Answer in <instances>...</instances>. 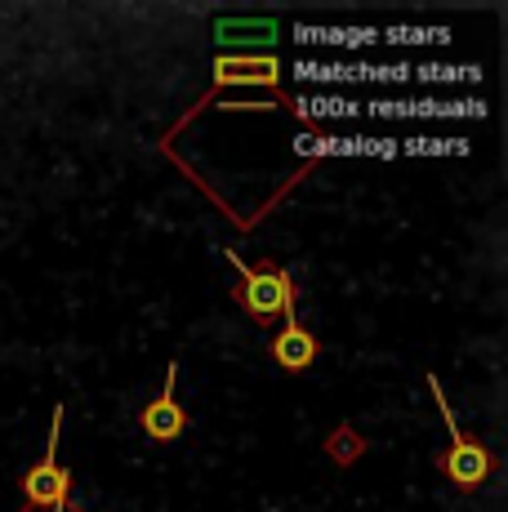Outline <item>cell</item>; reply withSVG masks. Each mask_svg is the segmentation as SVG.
<instances>
[{"label": "cell", "mask_w": 508, "mask_h": 512, "mask_svg": "<svg viewBox=\"0 0 508 512\" xmlns=\"http://www.w3.org/2000/svg\"><path fill=\"white\" fill-rule=\"evenodd\" d=\"M366 112L388 116V121H397V116H406V121H451V116L464 121V116H477L482 121L486 103L482 98H375Z\"/></svg>", "instance_id": "4"}, {"label": "cell", "mask_w": 508, "mask_h": 512, "mask_svg": "<svg viewBox=\"0 0 508 512\" xmlns=\"http://www.w3.org/2000/svg\"><path fill=\"white\" fill-rule=\"evenodd\" d=\"M290 112L304 116V121H353L361 112V103H353V98H335V94H299Z\"/></svg>", "instance_id": "12"}, {"label": "cell", "mask_w": 508, "mask_h": 512, "mask_svg": "<svg viewBox=\"0 0 508 512\" xmlns=\"http://www.w3.org/2000/svg\"><path fill=\"white\" fill-rule=\"evenodd\" d=\"M428 392H433L437 410H442V428H446V437H451V450H446V459H442L451 486H459V490L486 486V477H491V468H495L491 450H486L477 437H468V432L455 423V410H451V401H446L442 379H437V374H428Z\"/></svg>", "instance_id": "2"}, {"label": "cell", "mask_w": 508, "mask_h": 512, "mask_svg": "<svg viewBox=\"0 0 508 512\" xmlns=\"http://www.w3.org/2000/svg\"><path fill=\"white\" fill-rule=\"evenodd\" d=\"M295 76L308 85H353L370 76V63H317V58H299Z\"/></svg>", "instance_id": "11"}, {"label": "cell", "mask_w": 508, "mask_h": 512, "mask_svg": "<svg viewBox=\"0 0 508 512\" xmlns=\"http://www.w3.org/2000/svg\"><path fill=\"white\" fill-rule=\"evenodd\" d=\"M18 512H85V508H81V504H76V499H72V504H50V508H27V504H23Z\"/></svg>", "instance_id": "16"}, {"label": "cell", "mask_w": 508, "mask_h": 512, "mask_svg": "<svg viewBox=\"0 0 508 512\" xmlns=\"http://www.w3.org/2000/svg\"><path fill=\"white\" fill-rule=\"evenodd\" d=\"M379 36L393 45H446L451 41L446 27H388V32H379Z\"/></svg>", "instance_id": "13"}, {"label": "cell", "mask_w": 508, "mask_h": 512, "mask_svg": "<svg viewBox=\"0 0 508 512\" xmlns=\"http://www.w3.org/2000/svg\"><path fill=\"white\" fill-rule=\"evenodd\" d=\"M214 41L228 49H250V54H263L281 41L277 18H214Z\"/></svg>", "instance_id": "7"}, {"label": "cell", "mask_w": 508, "mask_h": 512, "mask_svg": "<svg viewBox=\"0 0 508 512\" xmlns=\"http://www.w3.org/2000/svg\"><path fill=\"white\" fill-rule=\"evenodd\" d=\"M268 352L281 370L304 374V370H312V361H317V334L308 326H299V321H286V326L268 339Z\"/></svg>", "instance_id": "8"}, {"label": "cell", "mask_w": 508, "mask_h": 512, "mask_svg": "<svg viewBox=\"0 0 508 512\" xmlns=\"http://www.w3.org/2000/svg\"><path fill=\"white\" fill-rule=\"evenodd\" d=\"M281 63L272 54H223L214 58V85H268L277 90Z\"/></svg>", "instance_id": "6"}, {"label": "cell", "mask_w": 508, "mask_h": 512, "mask_svg": "<svg viewBox=\"0 0 508 512\" xmlns=\"http://www.w3.org/2000/svg\"><path fill=\"white\" fill-rule=\"evenodd\" d=\"M295 152L304 156H397L393 139H295Z\"/></svg>", "instance_id": "10"}, {"label": "cell", "mask_w": 508, "mask_h": 512, "mask_svg": "<svg viewBox=\"0 0 508 512\" xmlns=\"http://www.w3.org/2000/svg\"><path fill=\"white\" fill-rule=\"evenodd\" d=\"M375 41H379L375 27H317V23H299V27H295V45L366 49V45H375Z\"/></svg>", "instance_id": "9"}, {"label": "cell", "mask_w": 508, "mask_h": 512, "mask_svg": "<svg viewBox=\"0 0 508 512\" xmlns=\"http://www.w3.org/2000/svg\"><path fill=\"white\" fill-rule=\"evenodd\" d=\"M397 152H406V156H464L468 143L464 139H406Z\"/></svg>", "instance_id": "14"}, {"label": "cell", "mask_w": 508, "mask_h": 512, "mask_svg": "<svg viewBox=\"0 0 508 512\" xmlns=\"http://www.w3.org/2000/svg\"><path fill=\"white\" fill-rule=\"evenodd\" d=\"M228 263L237 268V285H232V299L241 303L250 321L272 326V321H299V303H295V277L290 268H250L237 250H223Z\"/></svg>", "instance_id": "1"}, {"label": "cell", "mask_w": 508, "mask_h": 512, "mask_svg": "<svg viewBox=\"0 0 508 512\" xmlns=\"http://www.w3.org/2000/svg\"><path fill=\"white\" fill-rule=\"evenodd\" d=\"M410 76H419V81H433V85H473V81H482V72L477 67H410Z\"/></svg>", "instance_id": "15"}, {"label": "cell", "mask_w": 508, "mask_h": 512, "mask_svg": "<svg viewBox=\"0 0 508 512\" xmlns=\"http://www.w3.org/2000/svg\"><path fill=\"white\" fill-rule=\"evenodd\" d=\"M58 428H63V406L54 410L50 423V446H45L41 464H32L18 481V495L27 508H50V504H72V468L58 464Z\"/></svg>", "instance_id": "3"}, {"label": "cell", "mask_w": 508, "mask_h": 512, "mask_svg": "<svg viewBox=\"0 0 508 512\" xmlns=\"http://www.w3.org/2000/svg\"><path fill=\"white\" fill-rule=\"evenodd\" d=\"M174 379H179V361H170V366H165V388L156 392V401L143 410V419H139L143 437L156 441V446H165V441H179L183 428H188V410H183L179 397H174Z\"/></svg>", "instance_id": "5"}]
</instances>
